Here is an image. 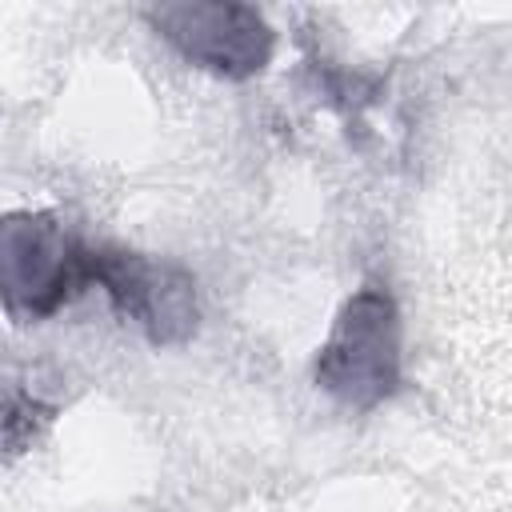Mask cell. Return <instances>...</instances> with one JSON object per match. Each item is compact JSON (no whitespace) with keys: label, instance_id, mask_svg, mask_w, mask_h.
Returning <instances> with one entry per match:
<instances>
[{"label":"cell","instance_id":"6da1fadb","mask_svg":"<svg viewBox=\"0 0 512 512\" xmlns=\"http://www.w3.org/2000/svg\"><path fill=\"white\" fill-rule=\"evenodd\" d=\"M312 380L352 412H372L400 392V308L384 284L368 280L340 304L332 332L316 352Z\"/></svg>","mask_w":512,"mask_h":512},{"label":"cell","instance_id":"7a4b0ae2","mask_svg":"<svg viewBox=\"0 0 512 512\" xmlns=\"http://www.w3.org/2000/svg\"><path fill=\"white\" fill-rule=\"evenodd\" d=\"M96 248L52 212H12L0 232V296L12 320H48L92 288Z\"/></svg>","mask_w":512,"mask_h":512},{"label":"cell","instance_id":"3957f363","mask_svg":"<svg viewBox=\"0 0 512 512\" xmlns=\"http://www.w3.org/2000/svg\"><path fill=\"white\" fill-rule=\"evenodd\" d=\"M164 44H172L192 68L220 80H252L276 52V32L260 8L240 0H180L144 12Z\"/></svg>","mask_w":512,"mask_h":512},{"label":"cell","instance_id":"277c9868","mask_svg":"<svg viewBox=\"0 0 512 512\" xmlns=\"http://www.w3.org/2000/svg\"><path fill=\"white\" fill-rule=\"evenodd\" d=\"M92 284L108 296L116 316L124 324H136L152 344H164V348L184 344L200 324L196 280L180 264L96 244Z\"/></svg>","mask_w":512,"mask_h":512}]
</instances>
